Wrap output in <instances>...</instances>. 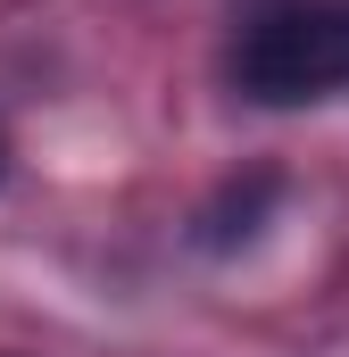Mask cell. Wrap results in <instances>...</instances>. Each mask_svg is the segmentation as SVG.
Instances as JSON below:
<instances>
[{"mask_svg":"<svg viewBox=\"0 0 349 357\" xmlns=\"http://www.w3.org/2000/svg\"><path fill=\"white\" fill-rule=\"evenodd\" d=\"M233 84L266 108H299L349 84V0H299L274 8L242 33L233 50Z\"/></svg>","mask_w":349,"mask_h":357,"instance_id":"obj_1","label":"cell"},{"mask_svg":"<svg viewBox=\"0 0 349 357\" xmlns=\"http://www.w3.org/2000/svg\"><path fill=\"white\" fill-rule=\"evenodd\" d=\"M0 167H8V142H0Z\"/></svg>","mask_w":349,"mask_h":357,"instance_id":"obj_2","label":"cell"}]
</instances>
